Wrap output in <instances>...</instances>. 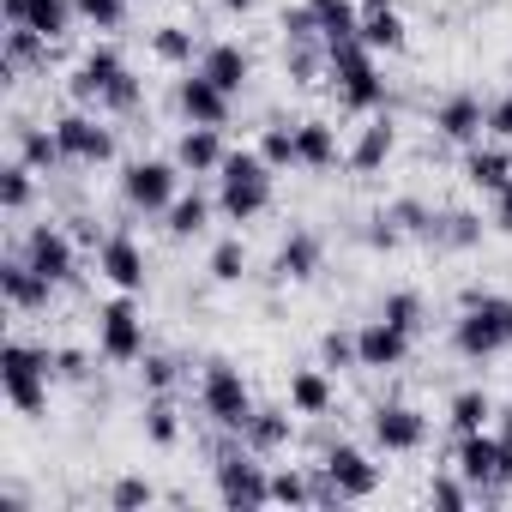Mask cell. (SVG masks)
I'll use <instances>...</instances> for the list:
<instances>
[{
  "instance_id": "ac0fdd59",
  "label": "cell",
  "mask_w": 512,
  "mask_h": 512,
  "mask_svg": "<svg viewBox=\"0 0 512 512\" xmlns=\"http://www.w3.org/2000/svg\"><path fill=\"white\" fill-rule=\"evenodd\" d=\"M434 133L452 139V145H476V139L488 133V103H482L476 91H452V97H440V103H434Z\"/></svg>"
},
{
  "instance_id": "f5cc1de1",
  "label": "cell",
  "mask_w": 512,
  "mask_h": 512,
  "mask_svg": "<svg viewBox=\"0 0 512 512\" xmlns=\"http://www.w3.org/2000/svg\"><path fill=\"white\" fill-rule=\"evenodd\" d=\"M55 374L61 380H91V356L85 350H55Z\"/></svg>"
},
{
  "instance_id": "836d02e7",
  "label": "cell",
  "mask_w": 512,
  "mask_h": 512,
  "mask_svg": "<svg viewBox=\"0 0 512 512\" xmlns=\"http://www.w3.org/2000/svg\"><path fill=\"white\" fill-rule=\"evenodd\" d=\"M290 410L296 416H326L332 410V374L326 368H296L290 374Z\"/></svg>"
},
{
  "instance_id": "5bb4252c",
  "label": "cell",
  "mask_w": 512,
  "mask_h": 512,
  "mask_svg": "<svg viewBox=\"0 0 512 512\" xmlns=\"http://www.w3.org/2000/svg\"><path fill=\"white\" fill-rule=\"evenodd\" d=\"M175 109H181V121H187V127H229L235 97H229L217 79H205L199 67H187V73L175 79Z\"/></svg>"
},
{
  "instance_id": "bcb514c9",
  "label": "cell",
  "mask_w": 512,
  "mask_h": 512,
  "mask_svg": "<svg viewBox=\"0 0 512 512\" xmlns=\"http://www.w3.org/2000/svg\"><path fill=\"white\" fill-rule=\"evenodd\" d=\"M73 7H79V19L97 25V31H121V25H127V0H73Z\"/></svg>"
},
{
  "instance_id": "44dd1931",
  "label": "cell",
  "mask_w": 512,
  "mask_h": 512,
  "mask_svg": "<svg viewBox=\"0 0 512 512\" xmlns=\"http://www.w3.org/2000/svg\"><path fill=\"white\" fill-rule=\"evenodd\" d=\"M290 440H296V410L290 404H260V410L247 416V428H241V446L260 452V458L290 452Z\"/></svg>"
},
{
  "instance_id": "ba28073f",
  "label": "cell",
  "mask_w": 512,
  "mask_h": 512,
  "mask_svg": "<svg viewBox=\"0 0 512 512\" xmlns=\"http://www.w3.org/2000/svg\"><path fill=\"white\" fill-rule=\"evenodd\" d=\"M199 410H205V422H211L217 434H241V428H247V416L260 410V404H253V392H247V380H241V368H235V362L211 356V362H205V374H199Z\"/></svg>"
},
{
  "instance_id": "9a60e30c",
  "label": "cell",
  "mask_w": 512,
  "mask_h": 512,
  "mask_svg": "<svg viewBox=\"0 0 512 512\" xmlns=\"http://www.w3.org/2000/svg\"><path fill=\"white\" fill-rule=\"evenodd\" d=\"M410 332L404 326H392L386 314H374V320H362L356 326V362L368 368V374H392V368H404L410 362Z\"/></svg>"
},
{
  "instance_id": "7bdbcfd3",
  "label": "cell",
  "mask_w": 512,
  "mask_h": 512,
  "mask_svg": "<svg viewBox=\"0 0 512 512\" xmlns=\"http://www.w3.org/2000/svg\"><path fill=\"white\" fill-rule=\"evenodd\" d=\"M139 380H145V392H175L181 362H175L169 350H145V356H139Z\"/></svg>"
},
{
  "instance_id": "f1b7e54d",
  "label": "cell",
  "mask_w": 512,
  "mask_h": 512,
  "mask_svg": "<svg viewBox=\"0 0 512 512\" xmlns=\"http://www.w3.org/2000/svg\"><path fill=\"white\" fill-rule=\"evenodd\" d=\"M13 157H25L37 175H49V169H61L67 157H61V139H55V127H37V121H19L13 127Z\"/></svg>"
},
{
  "instance_id": "7dc6e473",
  "label": "cell",
  "mask_w": 512,
  "mask_h": 512,
  "mask_svg": "<svg viewBox=\"0 0 512 512\" xmlns=\"http://www.w3.org/2000/svg\"><path fill=\"white\" fill-rule=\"evenodd\" d=\"M428 500H434V506H452V512H458V506H470V500H476V488H470V482H464L458 470H446V476H434V482H428Z\"/></svg>"
},
{
  "instance_id": "4316f807",
  "label": "cell",
  "mask_w": 512,
  "mask_h": 512,
  "mask_svg": "<svg viewBox=\"0 0 512 512\" xmlns=\"http://www.w3.org/2000/svg\"><path fill=\"white\" fill-rule=\"evenodd\" d=\"M362 43L374 55H398L410 43V25H404V13L392 7V0H362Z\"/></svg>"
},
{
  "instance_id": "681fc988",
  "label": "cell",
  "mask_w": 512,
  "mask_h": 512,
  "mask_svg": "<svg viewBox=\"0 0 512 512\" xmlns=\"http://www.w3.org/2000/svg\"><path fill=\"white\" fill-rule=\"evenodd\" d=\"M320 368H362L356 362V332H326L320 338Z\"/></svg>"
},
{
  "instance_id": "9c48e42d",
  "label": "cell",
  "mask_w": 512,
  "mask_h": 512,
  "mask_svg": "<svg viewBox=\"0 0 512 512\" xmlns=\"http://www.w3.org/2000/svg\"><path fill=\"white\" fill-rule=\"evenodd\" d=\"M145 350H151V344H145V314H139L133 290H121L115 302L97 308V356L115 362V368H133Z\"/></svg>"
},
{
  "instance_id": "2e32d148",
  "label": "cell",
  "mask_w": 512,
  "mask_h": 512,
  "mask_svg": "<svg viewBox=\"0 0 512 512\" xmlns=\"http://www.w3.org/2000/svg\"><path fill=\"white\" fill-rule=\"evenodd\" d=\"M368 434H374V446H380V452H422V446H428V416H422L416 404L386 398V404H374Z\"/></svg>"
},
{
  "instance_id": "ab89813d",
  "label": "cell",
  "mask_w": 512,
  "mask_h": 512,
  "mask_svg": "<svg viewBox=\"0 0 512 512\" xmlns=\"http://www.w3.org/2000/svg\"><path fill=\"white\" fill-rule=\"evenodd\" d=\"M260 157L284 175V169H302V157H296V127L290 121H272L266 133H260Z\"/></svg>"
},
{
  "instance_id": "ee69618b",
  "label": "cell",
  "mask_w": 512,
  "mask_h": 512,
  "mask_svg": "<svg viewBox=\"0 0 512 512\" xmlns=\"http://www.w3.org/2000/svg\"><path fill=\"white\" fill-rule=\"evenodd\" d=\"M272 506H314V470H278L272 476Z\"/></svg>"
},
{
  "instance_id": "db71d44e",
  "label": "cell",
  "mask_w": 512,
  "mask_h": 512,
  "mask_svg": "<svg viewBox=\"0 0 512 512\" xmlns=\"http://www.w3.org/2000/svg\"><path fill=\"white\" fill-rule=\"evenodd\" d=\"M494 229H500V235H512V181L494 193Z\"/></svg>"
},
{
  "instance_id": "d6a6232c",
  "label": "cell",
  "mask_w": 512,
  "mask_h": 512,
  "mask_svg": "<svg viewBox=\"0 0 512 512\" xmlns=\"http://www.w3.org/2000/svg\"><path fill=\"white\" fill-rule=\"evenodd\" d=\"M308 13H314V25H320L326 43L362 37V0H308Z\"/></svg>"
},
{
  "instance_id": "cb8c5ba5",
  "label": "cell",
  "mask_w": 512,
  "mask_h": 512,
  "mask_svg": "<svg viewBox=\"0 0 512 512\" xmlns=\"http://www.w3.org/2000/svg\"><path fill=\"white\" fill-rule=\"evenodd\" d=\"M464 181L494 199V193L512 181V145H506V139H494V145H482V139L464 145Z\"/></svg>"
},
{
  "instance_id": "4dcf8cb0",
  "label": "cell",
  "mask_w": 512,
  "mask_h": 512,
  "mask_svg": "<svg viewBox=\"0 0 512 512\" xmlns=\"http://www.w3.org/2000/svg\"><path fill=\"white\" fill-rule=\"evenodd\" d=\"M211 211H217V199H205V193H175V205L163 211L169 241H193V235H205V229H211Z\"/></svg>"
},
{
  "instance_id": "f6af8a7d",
  "label": "cell",
  "mask_w": 512,
  "mask_h": 512,
  "mask_svg": "<svg viewBox=\"0 0 512 512\" xmlns=\"http://www.w3.org/2000/svg\"><path fill=\"white\" fill-rule=\"evenodd\" d=\"M109 506H115V512H139V506H157V488H151L145 476H121V482L109 488Z\"/></svg>"
},
{
  "instance_id": "e0dca14e",
  "label": "cell",
  "mask_w": 512,
  "mask_h": 512,
  "mask_svg": "<svg viewBox=\"0 0 512 512\" xmlns=\"http://www.w3.org/2000/svg\"><path fill=\"white\" fill-rule=\"evenodd\" d=\"M49 296H55V284L25 260V253H7V260H0V302L13 314H43Z\"/></svg>"
},
{
  "instance_id": "30bf717a",
  "label": "cell",
  "mask_w": 512,
  "mask_h": 512,
  "mask_svg": "<svg viewBox=\"0 0 512 512\" xmlns=\"http://www.w3.org/2000/svg\"><path fill=\"white\" fill-rule=\"evenodd\" d=\"M175 193H181V163L175 157H133L121 169V199L145 217H163L175 205Z\"/></svg>"
},
{
  "instance_id": "816d5d0a",
  "label": "cell",
  "mask_w": 512,
  "mask_h": 512,
  "mask_svg": "<svg viewBox=\"0 0 512 512\" xmlns=\"http://www.w3.org/2000/svg\"><path fill=\"white\" fill-rule=\"evenodd\" d=\"M488 133L512 145V79H506V97H500V103H488Z\"/></svg>"
},
{
  "instance_id": "4fadbf2b",
  "label": "cell",
  "mask_w": 512,
  "mask_h": 512,
  "mask_svg": "<svg viewBox=\"0 0 512 512\" xmlns=\"http://www.w3.org/2000/svg\"><path fill=\"white\" fill-rule=\"evenodd\" d=\"M55 139H61V157L79 169L115 163V127H103V115H91V109H67L55 121Z\"/></svg>"
},
{
  "instance_id": "3957f363",
  "label": "cell",
  "mask_w": 512,
  "mask_h": 512,
  "mask_svg": "<svg viewBox=\"0 0 512 512\" xmlns=\"http://www.w3.org/2000/svg\"><path fill=\"white\" fill-rule=\"evenodd\" d=\"M326 79H332V91H338V103H344L350 115L386 109V79H380V61H374V49H368L362 37L326 43Z\"/></svg>"
},
{
  "instance_id": "9f6ffc18",
  "label": "cell",
  "mask_w": 512,
  "mask_h": 512,
  "mask_svg": "<svg viewBox=\"0 0 512 512\" xmlns=\"http://www.w3.org/2000/svg\"><path fill=\"white\" fill-rule=\"evenodd\" d=\"M217 7H223V13H253L260 0H217Z\"/></svg>"
},
{
  "instance_id": "f546056e",
  "label": "cell",
  "mask_w": 512,
  "mask_h": 512,
  "mask_svg": "<svg viewBox=\"0 0 512 512\" xmlns=\"http://www.w3.org/2000/svg\"><path fill=\"white\" fill-rule=\"evenodd\" d=\"M296 157H302V169H338L344 145H338L332 121H296Z\"/></svg>"
},
{
  "instance_id": "60d3db41",
  "label": "cell",
  "mask_w": 512,
  "mask_h": 512,
  "mask_svg": "<svg viewBox=\"0 0 512 512\" xmlns=\"http://www.w3.org/2000/svg\"><path fill=\"white\" fill-rule=\"evenodd\" d=\"M380 314H386V320H392V326H404V332H410V338H416V332H422V326H428V302H422V296H416V290H392V296H386V302H380Z\"/></svg>"
},
{
  "instance_id": "b9f144b4",
  "label": "cell",
  "mask_w": 512,
  "mask_h": 512,
  "mask_svg": "<svg viewBox=\"0 0 512 512\" xmlns=\"http://www.w3.org/2000/svg\"><path fill=\"white\" fill-rule=\"evenodd\" d=\"M211 278L217 284H241L247 278V247H241V235H229V241L211 247Z\"/></svg>"
},
{
  "instance_id": "d6986e66",
  "label": "cell",
  "mask_w": 512,
  "mask_h": 512,
  "mask_svg": "<svg viewBox=\"0 0 512 512\" xmlns=\"http://www.w3.org/2000/svg\"><path fill=\"white\" fill-rule=\"evenodd\" d=\"M326 266V241L314 229H290L272 253V284H308Z\"/></svg>"
},
{
  "instance_id": "7402d4cb",
  "label": "cell",
  "mask_w": 512,
  "mask_h": 512,
  "mask_svg": "<svg viewBox=\"0 0 512 512\" xmlns=\"http://www.w3.org/2000/svg\"><path fill=\"white\" fill-rule=\"evenodd\" d=\"M0 19H7V25H31V31H43L49 43H61V37L73 31L79 7H73V0H0Z\"/></svg>"
},
{
  "instance_id": "f907efd6",
  "label": "cell",
  "mask_w": 512,
  "mask_h": 512,
  "mask_svg": "<svg viewBox=\"0 0 512 512\" xmlns=\"http://www.w3.org/2000/svg\"><path fill=\"white\" fill-rule=\"evenodd\" d=\"M404 241V229L392 223V211H374V223H368V247H380V253H392Z\"/></svg>"
},
{
  "instance_id": "52a82bcc",
  "label": "cell",
  "mask_w": 512,
  "mask_h": 512,
  "mask_svg": "<svg viewBox=\"0 0 512 512\" xmlns=\"http://www.w3.org/2000/svg\"><path fill=\"white\" fill-rule=\"evenodd\" d=\"M49 380H55V350L25 344V338H13L7 350H0V392H7V404L19 416H43L49 410Z\"/></svg>"
},
{
  "instance_id": "d590c367",
  "label": "cell",
  "mask_w": 512,
  "mask_h": 512,
  "mask_svg": "<svg viewBox=\"0 0 512 512\" xmlns=\"http://www.w3.org/2000/svg\"><path fill=\"white\" fill-rule=\"evenodd\" d=\"M446 422H452V434H476V428H488V422H494V398H488L482 386H464V392H452Z\"/></svg>"
},
{
  "instance_id": "e575fe53",
  "label": "cell",
  "mask_w": 512,
  "mask_h": 512,
  "mask_svg": "<svg viewBox=\"0 0 512 512\" xmlns=\"http://www.w3.org/2000/svg\"><path fill=\"white\" fill-rule=\"evenodd\" d=\"M31 199H37V169H31L25 157H13L7 169H0V211H7V217H25Z\"/></svg>"
},
{
  "instance_id": "5b68a950",
  "label": "cell",
  "mask_w": 512,
  "mask_h": 512,
  "mask_svg": "<svg viewBox=\"0 0 512 512\" xmlns=\"http://www.w3.org/2000/svg\"><path fill=\"white\" fill-rule=\"evenodd\" d=\"M211 482L223 506H272V470L260 452L241 446V434H223L211 446Z\"/></svg>"
},
{
  "instance_id": "f35d334b",
  "label": "cell",
  "mask_w": 512,
  "mask_h": 512,
  "mask_svg": "<svg viewBox=\"0 0 512 512\" xmlns=\"http://www.w3.org/2000/svg\"><path fill=\"white\" fill-rule=\"evenodd\" d=\"M145 440L151 446H175L181 440V410H175L169 392H151V404H145Z\"/></svg>"
},
{
  "instance_id": "8fae6325",
  "label": "cell",
  "mask_w": 512,
  "mask_h": 512,
  "mask_svg": "<svg viewBox=\"0 0 512 512\" xmlns=\"http://www.w3.org/2000/svg\"><path fill=\"white\" fill-rule=\"evenodd\" d=\"M452 470L476 488V500H500L512 482H506V458H500V434L476 428V434H458L452 446Z\"/></svg>"
},
{
  "instance_id": "8d00e7d4",
  "label": "cell",
  "mask_w": 512,
  "mask_h": 512,
  "mask_svg": "<svg viewBox=\"0 0 512 512\" xmlns=\"http://www.w3.org/2000/svg\"><path fill=\"white\" fill-rule=\"evenodd\" d=\"M151 55H157L163 67H193L199 37H193L187 25H157V31H151Z\"/></svg>"
},
{
  "instance_id": "ffe728a7",
  "label": "cell",
  "mask_w": 512,
  "mask_h": 512,
  "mask_svg": "<svg viewBox=\"0 0 512 512\" xmlns=\"http://www.w3.org/2000/svg\"><path fill=\"white\" fill-rule=\"evenodd\" d=\"M97 272L115 284V290H145V247L127 235V229H109L103 235V247H97Z\"/></svg>"
},
{
  "instance_id": "603a6c76",
  "label": "cell",
  "mask_w": 512,
  "mask_h": 512,
  "mask_svg": "<svg viewBox=\"0 0 512 512\" xmlns=\"http://www.w3.org/2000/svg\"><path fill=\"white\" fill-rule=\"evenodd\" d=\"M392 151H398V127H392V115H374V121L356 133V145L344 151V163H350V175H380V169L392 163Z\"/></svg>"
},
{
  "instance_id": "484cf974",
  "label": "cell",
  "mask_w": 512,
  "mask_h": 512,
  "mask_svg": "<svg viewBox=\"0 0 512 512\" xmlns=\"http://www.w3.org/2000/svg\"><path fill=\"white\" fill-rule=\"evenodd\" d=\"M223 157H229L223 127H187V133L175 139V163H181V175H217Z\"/></svg>"
},
{
  "instance_id": "c3c4849f",
  "label": "cell",
  "mask_w": 512,
  "mask_h": 512,
  "mask_svg": "<svg viewBox=\"0 0 512 512\" xmlns=\"http://www.w3.org/2000/svg\"><path fill=\"white\" fill-rule=\"evenodd\" d=\"M386 211H392V223L404 235H428V223H434V205H422V199H392Z\"/></svg>"
},
{
  "instance_id": "83f0119b",
  "label": "cell",
  "mask_w": 512,
  "mask_h": 512,
  "mask_svg": "<svg viewBox=\"0 0 512 512\" xmlns=\"http://www.w3.org/2000/svg\"><path fill=\"white\" fill-rule=\"evenodd\" d=\"M49 37L43 31H31V25H7V49H0V79H25L31 67H49Z\"/></svg>"
},
{
  "instance_id": "8992f818",
  "label": "cell",
  "mask_w": 512,
  "mask_h": 512,
  "mask_svg": "<svg viewBox=\"0 0 512 512\" xmlns=\"http://www.w3.org/2000/svg\"><path fill=\"white\" fill-rule=\"evenodd\" d=\"M272 163L260 151H229L223 169H217V211L229 223H253L266 205H272Z\"/></svg>"
},
{
  "instance_id": "6da1fadb",
  "label": "cell",
  "mask_w": 512,
  "mask_h": 512,
  "mask_svg": "<svg viewBox=\"0 0 512 512\" xmlns=\"http://www.w3.org/2000/svg\"><path fill=\"white\" fill-rule=\"evenodd\" d=\"M452 350H458L464 362H488V356L512 350V296H494V290L470 284V290L458 296Z\"/></svg>"
},
{
  "instance_id": "7a4b0ae2",
  "label": "cell",
  "mask_w": 512,
  "mask_h": 512,
  "mask_svg": "<svg viewBox=\"0 0 512 512\" xmlns=\"http://www.w3.org/2000/svg\"><path fill=\"white\" fill-rule=\"evenodd\" d=\"M73 103H97L103 115H133L145 103V79L121 61L115 43H97L79 67H73Z\"/></svg>"
},
{
  "instance_id": "d4e9b609",
  "label": "cell",
  "mask_w": 512,
  "mask_h": 512,
  "mask_svg": "<svg viewBox=\"0 0 512 512\" xmlns=\"http://www.w3.org/2000/svg\"><path fill=\"white\" fill-rule=\"evenodd\" d=\"M199 73L217 79L229 97H241L247 79H253V55H247L241 43H205V49H199Z\"/></svg>"
},
{
  "instance_id": "1f68e13d",
  "label": "cell",
  "mask_w": 512,
  "mask_h": 512,
  "mask_svg": "<svg viewBox=\"0 0 512 512\" xmlns=\"http://www.w3.org/2000/svg\"><path fill=\"white\" fill-rule=\"evenodd\" d=\"M422 241L428 247H446V253H464V247L482 241V217L476 211H434V223H428Z\"/></svg>"
},
{
  "instance_id": "74e56055",
  "label": "cell",
  "mask_w": 512,
  "mask_h": 512,
  "mask_svg": "<svg viewBox=\"0 0 512 512\" xmlns=\"http://www.w3.org/2000/svg\"><path fill=\"white\" fill-rule=\"evenodd\" d=\"M284 73H290L296 85L326 79V43H320V37H308V43H284Z\"/></svg>"
},
{
  "instance_id": "11a10c76",
  "label": "cell",
  "mask_w": 512,
  "mask_h": 512,
  "mask_svg": "<svg viewBox=\"0 0 512 512\" xmlns=\"http://www.w3.org/2000/svg\"><path fill=\"white\" fill-rule=\"evenodd\" d=\"M494 434H500V440H512V410H494Z\"/></svg>"
},
{
  "instance_id": "277c9868",
  "label": "cell",
  "mask_w": 512,
  "mask_h": 512,
  "mask_svg": "<svg viewBox=\"0 0 512 512\" xmlns=\"http://www.w3.org/2000/svg\"><path fill=\"white\" fill-rule=\"evenodd\" d=\"M380 488V464L350 446V440H326L320 464H314V506H338V500H374Z\"/></svg>"
},
{
  "instance_id": "7c38bea8",
  "label": "cell",
  "mask_w": 512,
  "mask_h": 512,
  "mask_svg": "<svg viewBox=\"0 0 512 512\" xmlns=\"http://www.w3.org/2000/svg\"><path fill=\"white\" fill-rule=\"evenodd\" d=\"M19 253H25V260H31L55 290L79 278V235H73V229H61V223H31V229H25V241H19Z\"/></svg>"
}]
</instances>
